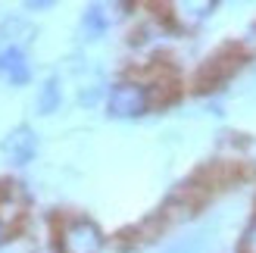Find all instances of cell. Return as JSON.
Instances as JSON below:
<instances>
[{"label": "cell", "instance_id": "cell-1", "mask_svg": "<svg viewBox=\"0 0 256 253\" xmlns=\"http://www.w3.org/2000/svg\"><path fill=\"white\" fill-rule=\"evenodd\" d=\"M100 247H104V234L94 222L75 219L62 228V238H60L62 253H100Z\"/></svg>", "mask_w": 256, "mask_h": 253}, {"label": "cell", "instance_id": "cell-2", "mask_svg": "<svg viewBox=\"0 0 256 253\" xmlns=\"http://www.w3.org/2000/svg\"><path fill=\"white\" fill-rule=\"evenodd\" d=\"M147 110V94L140 84H116L110 91V116L134 119Z\"/></svg>", "mask_w": 256, "mask_h": 253}, {"label": "cell", "instance_id": "cell-3", "mask_svg": "<svg viewBox=\"0 0 256 253\" xmlns=\"http://www.w3.org/2000/svg\"><path fill=\"white\" fill-rule=\"evenodd\" d=\"M34 150H38V134L28 128V125H19V128H12L4 138V154H6L10 162H16V166L28 162L34 156Z\"/></svg>", "mask_w": 256, "mask_h": 253}, {"label": "cell", "instance_id": "cell-4", "mask_svg": "<svg viewBox=\"0 0 256 253\" xmlns=\"http://www.w3.org/2000/svg\"><path fill=\"white\" fill-rule=\"evenodd\" d=\"M28 60H25V54L19 47H6L0 50V78H6L10 84H25L28 82Z\"/></svg>", "mask_w": 256, "mask_h": 253}, {"label": "cell", "instance_id": "cell-5", "mask_svg": "<svg viewBox=\"0 0 256 253\" xmlns=\"http://www.w3.org/2000/svg\"><path fill=\"white\" fill-rule=\"evenodd\" d=\"M60 100H62V91H60V82L56 78H47L44 82V88L38 91V112H54L56 106H60Z\"/></svg>", "mask_w": 256, "mask_h": 253}, {"label": "cell", "instance_id": "cell-6", "mask_svg": "<svg viewBox=\"0 0 256 253\" xmlns=\"http://www.w3.org/2000/svg\"><path fill=\"white\" fill-rule=\"evenodd\" d=\"M106 16H104V10L100 6H88L84 10V19H82V25H84V34H91V38H100L106 32Z\"/></svg>", "mask_w": 256, "mask_h": 253}, {"label": "cell", "instance_id": "cell-7", "mask_svg": "<svg viewBox=\"0 0 256 253\" xmlns=\"http://www.w3.org/2000/svg\"><path fill=\"white\" fill-rule=\"evenodd\" d=\"M203 247H206V238L203 234H197L194 241H184V244H178L175 250H169V253H200Z\"/></svg>", "mask_w": 256, "mask_h": 253}, {"label": "cell", "instance_id": "cell-8", "mask_svg": "<svg viewBox=\"0 0 256 253\" xmlns=\"http://www.w3.org/2000/svg\"><path fill=\"white\" fill-rule=\"evenodd\" d=\"M240 253H256V222L247 228V234H244V250Z\"/></svg>", "mask_w": 256, "mask_h": 253}, {"label": "cell", "instance_id": "cell-9", "mask_svg": "<svg viewBox=\"0 0 256 253\" xmlns=\"http://www.w3.org/2000/svg\"><path fill=\"white\" fill-rule=\"evenodd\" d=\"M0 241H4V222H0Z\"/></svg>", "mask_w": 256, "mask_h": 253}]
</instances>
